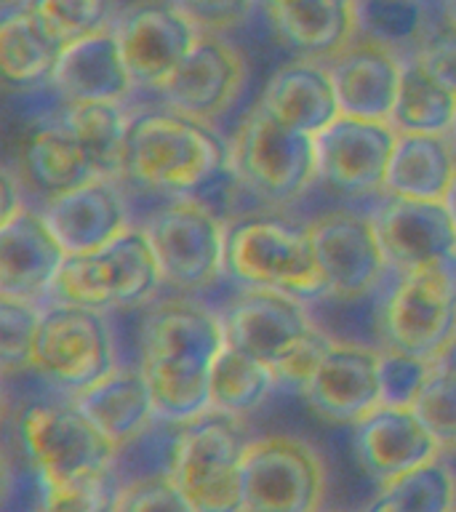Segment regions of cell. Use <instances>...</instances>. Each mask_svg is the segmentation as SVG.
I'll return each instance as SVG.
<instances>
[{
  "label": "cell",
  "instance_id": "cell-1",
  "mask_svg": "<svg viewBox=\"0 0 456 512\" xmlns=\"http://www.w3.org/2000/svg\"><path fill=\"white\" fill-rule=\"evenodd\" d=\"M222 315L192 302H163L139 331V368L158 416L192 422L211 411V366L224 350Z\"/></svg>",
  "mask_w": 456,
  "mask_h": 512
},
{
  "label": "cell",
  "instance_id": "cell-2",
  "mask_svg": "<svg viewBox=\"0 0 456 512\" xmlns=\"http://www.w3.org/2000/svg\"><path fill=\"white\" fill-rule=\"evenodd\" d=\"M224 163H230V144L206 120L171 107L131 115L123 182L184 198Z\"/></svg>",
  "mask_w": 456,
  "mask_h": 512
},
{
  "label": "cell",
  "instance_id": "cell-3",
  "mask_svg": "<svg viewBox=\"0 0 456 512\" xmlns=\"http://www.w3.org/2000/svg\"><path fill=\"white\" fill-rule=\"evenodd\" d=\"M222 326L227 344L267 363L278 387L294 390H302L304 379L334 342L304 299L272 288H246L227 304Z\"/></svg>",
  "mask_w": 456,
  "mask_h": 512
},
{
  "label": "cell",
  "instance_id": "cell-4",
  "mask_svg": "<svg viewBox=\"0 0 456 512\" xmlns=\"http://www.w3.org/2000/svg\"><path fill=\"white\" fill-rule=\"evenodd\" d=\"M224 272L246 288H272L304 302L328 296L310 224L280 214H243L227 224Z\"/></svg>",
  "mask_w": 456,
  "mask_h": 512
},
{
  "label": "cell",
  "instance_id": "cell-5",
  "mask_svg": "<svg viewBox=\"0 0 456 512\" xmlns=\"http://www.w3.org/2000/svg\"><path fill=\"white\" fill-rule=\"evenodd\" d=\"M163 283L158 259L144 227H128L110 243L67 254L56 275L51 299L94 310H128L147 302Z\"/></svg>",
  "mask_w": 456,
  "mask_h": 512
},
{
  "label": "cell",
  "instance_id": "cell-6",
  "mask_svg": "<svg viewBox=\"0 0 456 512\" xmlns=\"http://www.w3.org/2000/svg\"><path fill=\"white\" fill-rule=\"evenodd\" d=\"M384 347L440 360L456 347V254L400 272L379 312Z\"/></svg>",
  "mask_w": 456,
  "mask_h": 512
},
{
  "label": "cell",
  "instance_id": "cell-7",
  "mask_svg": "<svg viewBox=\"0 0 456 512\" xmlns=\"http://www.w3.org/2000/svg\"><path fill=\"white\" fill-rule=\"evenodd\" d=\"M232 166L264 206H291L318 179L315 136L294 131L254 104L230 144Z\"/></svg>",
  "mask_w": 456,
  "mask_h": 512
},
{
  "label": "cell",
  "instance_id": "cell-8",
  "mask_svg": "<svg viewBox=\"0 0 456 512\" xmlns=\"http://www.w3.org/2000/svg\"><path fill=\"white\" fill-rule=\"evenodd\" d=\"M19 440L38 488L112 467L118 446L75 403H35L19 419Z\"/></svg>",
  "mask_w": 456,
  "mask_h": 512
},
{
  "label": "cell",
  "instance_id": "cell-9",
  "mask_svg": "<svg viewBox=\"0 0 456 512\" xmlns=\"http://www.w3.org/2000/svg\"><path fill=\"white\" fill-rule=\"evenodd\" d=\"M115 368V342L102 310L72 302L48 304L35 339V374L72 398Z\"/></svg>",
  "mask_w": 456,
  "mask_h": 512
},
{
  "label": "cell",
  "instance_id": "cell-10",
  "mask_svg": "<svg viewBox=\"0 0 456 512\" xmlns=\"http://www.w3.org/2000/svg\"><path fill=\"white\" fill-rule=\"evenodd\" d=\"M246 446L235 416L208 411L184 424L174 480L192 512L243 510L240 467Z\"/></svg>",
  "mask_w": 456,
  "mask_h": 512
},
{
  "label": "cell",
  "instance_id": "cell-11",
  "mask_svg": "<svg viewBox=\"0 0 456 512\" xmlns=\"http://www.w3.org/2000/svg\"><path fill=\"white\" fill-rule=\"evenodd\" d=\"M243 510L312 512L326 496V464L296 435L251 438L240 467Z\"/></svg>",
  "mask_w": 456,
  "mask_h": 512
},
{
  "label": "cell",
  "instance_id": "cell-12",
  "mask_svg": "<svg viewBox=\"0 0 456 512\" xmlns=\"http://www.w3.org/2000/svg\"><path fill=\"white\" fill-rule=\"evenodd\" d=\"M163 283L179 291H200L224 272L227 224L190 198L152 211L144 224Z\"/></svg>",
  "mask_w": 456,
  "mask_h": 512
},
{
  "label": "cell",
  "instance_id": "cell-13",
  "mask_svg": "<svg viewBox=\"0 0 456 512\" xmlns=\"http://www.w3.org/2000/svg\"><path fill=\"white\" fill-rule=\"evenodd\" d=\"M112 30L136 88L160 91L190 54L200 30L174 0H139L118 11Z\"/></svg>",
  "mask_w": 456,
  "mask_h": 512
},
{
  "label": "cell",
  "instance_id": "cell-14",
  "mask_svg": "<svg viewBox=\"0 0 456 512\" xmlns=\"http://www.w3.org/2000/svg\"><path fill=\"white\" fill-rule=\"evenodd\" d=\"M307 224L320 270L328 283V296L323 299H366L382 283L384 272L390 267L371 214L328 211Z\"/></svg>",
  "mask_w": 456,
  "mask_h": 512
},
{
  "label": "cell",
  "instance_id": "cell-15",
  "mask_svg": "<svg viewBox=\"0 0 456 512\" xmlns=\"http://www.w3.org/2000/svg\"><path fill=\"white\" fill-rule=\"evenodd\" d=\"M398 131L390 120L339 115L315 134L318 179L342 195L384 192Z\"/></svg>",
  "mask_w": 456,
  "mask_h": 512
},
{
  "label": "cell",
  "instance_id": "cell-16",
  "mask_svg": "<svg viewBox=\"0 0 456 512\" xmlns=\"http://www.w3.org/2000/svg\"><path fill=\"white\" fill-rule=\"evenodd\" d=\"M379 358L382 350L376 347L334 339L299 392L320 419L334 424H358L363 416L382 406Z\"/></svg>",
  "mask_w": 456,
  "mask_h": 512
},
{
  "label": "cell",
  "instance_id": "cell-17",
  "mask_svg": "<svg viewBox=\"0 0 456 512\" xmlns=\"http://www.w3.org/2000/svg\"><path fill=\"white\" fill-rule=\"evenodd\" d=\"M246 83V59L219 32H200L158 94L166 107L211 123L230 110Z\"/></svg>",
  "mask_w": 456,
  "mask_h": 512
},
{
  "label": "cell",
  "instance_id": "cell-18",
  "mask_svg": "<svg viewBox=\"0 0 456 512\" xmlns=\"http://www.w3.org/2000/svg\"><path fill=\"white\" fill-rule=\"evenodd\" d=\"M384 256L398 272L416 270L456 254V222L446 200H414L384 195L371 214Z\"/></svg>",
  "mask_w": 456,
  "mask_h": 512
},
{
  "label": "cell",
  "instance_id": "cell-19",
  "mask_svg": "<svg viewBox=\"0 0 456 512\" xmlns=\"http://www.w3.org/2000/svg\"><path fill=\"white\" fill-rule=\"evenodd\" d=\"M67 248L48 227L43 211L22 206L0 222V296L38 302L51 296Z\"/></svg>",
  "mask_w": 456,
  "mask_h": 512
},
{
  "label": "cell",
  "instance_id": "cell-20",
  "mask_svg": "<svg viewBox=\"0 0 456 512\" xmlns=\"http://www.w3.org/2000/svg\"><path fill=\"white\" fill-rule=\"evenodd\" d=\"M352 427V448L358 464L379 486L443 454L440 443L432 438L414 408L382 403Z\"/></svg>",
  "mask_w": 456,
  "mask_h": 512
},
{
  "label": "cell",
  "instance_id": "cell-21",
  "mask_svg": "<svg viewBox=\"0 0 456 512\" xmlns=\"http://www.w3.org/2000/svg\"><path fill=\"white\" fill-rule=\"evenodd\" d=\"M403 59L406 56H400L392 48L352 38L342 51L320 62L331 72L342 115L390 120L395 99H398Z\"/></svg>",
  "mask_w": 456,
  "mask_h": 512
},
{
  "label": "cell",
  "instance_id": "cell-22",
  "mask_svg": "<svg viewBox=\"0 0 456 512\" xmlns=\"http://www.w3.org/2000/svg\"><path fill=\"white\" fill-rule=\"evenodd\" d=\"M43 216L67 254L94 251L131 227L118 182L102 176L46 198Z\"/></svg>",
  "mask_w": 456,
  "mask_h": 512
},
{
  "label": "cell",
  "instance_id": "cell-23",
  "mask_svg": "<svg viewBox=\"0 0 456 512\" xmlns=\"http://www.w3.org/2000/svg\"><path fill=\"white\" fill-rule=\"evenodd\" d=\"M51 86L67 104L123 102L136 86L115 30L107 27L67 43L51 75Z\"/></svg>",
  "mask_w": 456,
  "mask_h": 512
},
{
  "label": "cell",
  "instance_id": "cell-24",
  "mask_svg": "<svg viewBox=\"0 0 456 512\" xmlns=\"http://www.w3.org/2000/svg\"><path fill=\"white\" fill-rule=\"evenodd\" d=\"M256 104L283 126L312 136L342 115L326 64L302 56L272 72Z\"/></svg>",
  "mask_w": 456,
  "mask_h": 512
},
{
  "label": "cell",
  "instance_id": "cell-25",
  "mask_svg": "<svg viewBox=\"0 0 456 512\" xmlns=\"http://www.w3.org/2000/svg\"><path fill=\"white\" fill-rule=\"evenodd\" d=\"M19 168L32 190L43 198L96 179V171L62 115L32 123L19 152Z\"/></svg>",
  "mask_w": 456,
  "mask_h": 512
},
{
  "label": "cell",
  "instance_id": "cell-26",
  "mask_svg": "<svg viewBox=\"0 0 456 512\" xmlns=\"http://www.w3.org/2000/svg\"><path fill=\"white\" fill-rule=\"evenodd\" d=\"M456 182V150L448 134H400L392 150L384 195L446 200Z\"/></svg>",
  "mask_w": 456,
  "mask_h": 512
},
{
  "label": "cell",
  "instance_id": "cell-27",
  "mask_svg": "<svg viewBox=\"0 0 456 512\" xmlns=\"http://www.w3.org/2000/svg\"><path fill=\"white\" fill-rule=\"evenodd\" d=\"M70 400L115 446L126 443L131 435L144 430L158 416L142 368L118 366L104 379L72 395Z\"/></svg>",
  "mask_w": 456,
  "mask_h": 512
},
{
  "label": "cell",
  "instance_id": "cell-28",
  "mask_svg": "<svg viewBox=\"0 0 456 512\" xmlns=\"http://www.w3.org/2000/svg\"><path fill=\"white\" fill-rule=\"evenodd\" d=\"M62 48V43L46 30V24L40 22L24 3L3 6L0 67H3V80L8 86L22 91V88L48 83Z\"/></svg>",
  "mask_w": 456,
  "mask_h": 512
},
{
  "label": "cell",
  "instance_id": "cell-29",
  "mask_svg": "<svg viewBox=\"0 0 456 512\" xmlns=\"http://www.w3.org/2000/svg\"><path fill=\"white\" fill-rule=\"evenodd\" d=\"M270 22L294 54L328 59L355 38V0H302Z\"/></svg>",
  "mask_w": 456,
  "mask_h": 512
},
{
  "label": "cell",
  "instance_id": "cell-30",
  "mask_svg": "<svg viewBox=\"0 0 456 512\" xmlns=\"http://www.w3.org/2000/svg\"><path fill=\"white\" fill-rule=\"evenodd\" d=\"M62 118L80 142V147L86 150L96 176L123 182L131 115H126L120 102L67 104L62 110Z\"/></svg>",
  "mask_w": 456,
  "mask_h": 512
},
{
  "label": "cell",
  "instance_id": "cell-31",
  "mask_svg": "<svg viewBox=\"0 0 456 512\" xmlns=\"http://www.w3.org/2000/svg\"><path fill=\"white\" fill-rule=\"evenodd\" d=\"M278 387L272 368L254 355L224 344L211 366V411L243 419L262 406L267 395Z\"/></svg>",
  "mask_w": 456,
  "mask_h": 512
},
{
  "label": "cell",
  "instance_id": "cell-32",
  "mask_svg": "<svg viewBox=\"0 0 456 512\" xmlns=\"http://www.w3.org/2000/svg\"><path fill=\"white\" fill-rule=\"evenodd\" d=\"M456 112V94L440 86L414 56L403 59V75L390 123L400 134H448Z\"/></svg>",
  "mask_w": 456,
  "mask_h": 512
},
{
  "label": "cell",
  "instance_id": "cell-33",
  "mask_svg": "<svg viewBox=\"0 0 456 512\" xmlns=\"http://www.w3.org/2000/svg\"><path fill=\"white\" fill-rule=\"evenodd\" d=\"M451 507H456V475L440 456L382 483L368 502V510L376 512H443Z\"/></svg>",
  "mask_w": 456,
  "mask_h": 512
},
{
  "label": "cell",
  "instance_id": "cell-34",
  "mask_svg": "<svg viewBox=\"0 0 456 512\" xmlns=\"http://www.w3.org/2000/svg\"><path fill=\"white\" fill-rule=\"evenodd\" d=\"M430 30V14L422 0H355V38L406 56L403 51L411 48L414 54Z\"/></svg>",
  "mask_w": 456,
  "mask_h": 512
},
{
  "label": "cell",
  "instance_id": "cell-35",
  "mask_svg": "<svg viewBox=\"0 0 456 512\" xmlns=\"http://www.w3.org/2000/svg\"><path fill=\"white\" fill-rule=\"evenodd\" d=\"M184 424L166 416H155L144 430L120 443L112 459V470L118 475L120 486L136 480L155 478V475H174L179 448H182Z\"/></svg>",
  "mask_w": 456,
  "mask_h": 512
},
{
  "label": "cell",
  "instance_id": "cell-36",
  "mask_svg": "<svg viewBox=\"0 0 456 512\" xmlns=\"http://www.w3.org/2000/svg\"><path fill=\"white\" fill-rule=\"evenodd\" d=\"M62 46L107 30L115 22V0H22Z\"/></svg>",
  "mask_w": 456,
  "mask_h": 512
},
{
  "label": "cell",
  "instance_id": "cell-37",
  "mask_svg": "<svg viewBox=\"0 0 456 512\" xmlns=\"http://www.w3.org/2000/svg\"><path fill=\"white\" fill-rule=\"evenodd\" d=\"M43 310L38 302L0 296V360L3 371H30Z\"/></svg>",
  "mask_w": 456,
  "mask_h": 512
},
{
  "label": "cell",
  "instance_id": "cell-38",
  "mask_svg": "<svg viewBox=\"0 0 456 512\" xmlns=\"http://www.w3.org/2000/svg\"><path fill=\"white\" fill-rule=\"evenodd\" d=\"M411 408L443 451H456V366L440 360Z\"/></svg>",
  "mask_w": 456,
  "mask_h": 512
},
{
  "label": "cell",
  "instance_id": "cell-39",
  "mask_svg": "<svg viewBox=\"0 0 456 512\" xmlns=\"http://www.w3.org/2000/svg\"><path fill=\"white\" fill-rule=\"evenodd\" d=\"M120 480L112 467L86 475V478L67 480V483H56V486L38 488L40 504L46 510H75V512H91V510H118L120 499Z\"/></svg>",
  "mask_w": 456,
  "mask_h": 512
},
{
  "label": "cell",
  "instance_id": "cell-40",
  "mask_svg": "<svg viewBox=\"0 0 456 512\" xmlns=\"http://www.w3.org/2000/svg\"><path fill=\"white\" fill-rule=\"evenodd\" d=\"M435 366H438L435 360L419 358V355L395 350V347H382L379 387H382L384 406H414V400L419 398V392Z\"/></svg>",
  "mask_w": 456,
  "mask_h": 512
},
{
  "label": "cell",
  "instance_id": "cell-41",
  "mask_svg": "<svg viewBox=\"0 0 456 512\" xmlns=\"http://www.w3.org/2000/svg\"><path fill=\"white\" fill-rule=\"evenodd\" d=\"M118 510H190L182 488L174 475H155V478L136 480L120 488Z\"/></svg>",
  "mask_w": 456,
  "mask_h": 512
},
{
  "label": "cell",
  "instance_id": "cell-42",
  "mask_svg": "<svg viewBox=\"0 0 456 512\" xmlns=\"http://www.w3.org/2000/svg\"><path fill=\"white\" fill-rule=\"evenodd\" d=\"M416 62L446 86L451 94H456V24L448 22L443 27H432L430 35L419 43L414 54Z\"/></svg>",
  "mask_w": 456,
  "mask_h": 512
},
{
  "label": "cell",
  "instance_id": "cell-43",
  "mask_svg": "<svg viewBox=\"0 0 456 512\" xmlns=\"http://www.w3.org/2000/svg\"><path fill=\"white\" fill-rule=\"evenodd\" d=\"M200 32H227L246 22L256 0H174Z\"/></svg>",
  "mask_w": 456,
  "mask_h": 512
},
{
  "label": "cell",
  "instance_id": "cell-44",
  "mask_svg": "<svg viewBox=\"0 0 456 512\" xmlns=\"http://www.w3.org/2000/svg\"><path fill=\"white\" fill-rule=\"evenodd\" d=\"M22 206H24L22 179L16 182L14 171H11V168H6V171H3V200H0V222H3V219H8V216H14Z\"/></svg>",
  "mask_w": 456,
  "mask_h": 512
},
{
  "label": "cell",
  "instance_id": "cell-45",
  "mask_svg": "<svg viewBox=\"0 0 456 512\" xmlns=\"http://www.w3.org/2000/svg\"><path fill=\"white\" fill-rule=\"evenodd\" d=\"M296 3H302V0H256V8H262L267 16H275L280 11H286V8L296 6Z\"/></svg>",
  "mask_w": 456,
  "mask_h": 512
},
{
  "label": "cell",
  "instance_id": "cell-46",
  "mask_svg": "<svg viewBox=\"0 0 456 512\" xmlns=\"http://www.w3.org/2000/svg\"><path fill=\"white\" fill-rule=\"evenodd\" d=\"M443 8H446V19L456 24V0H443Z\"/></svg>",
  "mask_w": 456,
  "mask_h": 512
},
{
  "label": "cell",
  "instance_id": "cell-47",
  "mask_svg": "<svg viewBox=\"0 0 456 512\" xmlns=\"http://www.w3.org/2000/svg\"><path fill=\"white\" fill-rule=\"evenodd\" d=\"M446 203H448V211H451V216H454V222H456V182L454 187H451V192H448Z\"/></svg>",
  "mask_w": 456,
  "mask_h": 512
},
{
  "label": "cell",
  "instance_id": "cell-48",
  "mask_svg": "<svg viewBox=\"0 0 456 512\" xmlns=\"http://www.w3.org/2000/svg\"><path fill=\"white\" fill-rule=\"evenodd\" d=\"M448 139H451V144H454V150H456V112H454V120H451V128H448Z\"/></svg>",
  "mask_w": 456,
  "mask_h": 512
},
{
  "label": "cell",
  "instance_id": "cell-49",
  "mask_svg": "<svg viewBox=\"0 0 456 512\" xmlns=\"http://www.w3.org/2000/svg\"><path fill=\"white\" fill-rule=\"evenodd\" d=\"M3 6H16V3H22V0H0Z\"/></svg>",
  "mask_w": 456,
  "mask_h": 512
}]
</instances>
